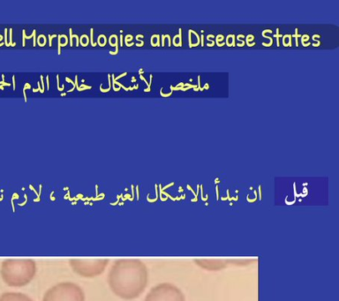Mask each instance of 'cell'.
Returning a JSON list of instances; mask_svg holds the SVG:
<instances>
[{"label":"cell","instance_id":"6da1fadb","mask_svg":"<svg viewBox=\"0 0 339 301\" xmlns=\"http://www.w3.org/2000/svg\"><path fill=\"white\" fill-rule=\"evenodd\" d=\"M107 280L114 295L124 301H132L148 287L149 268L141 260H116L109 270Z\"/></svg>","mask_w":339,"mask_h":301},{"label":"cell","instance_id":"7a4b0ae2","mask_svg":"<svg viewBox=\"0 0 339 301\" xmlns=\"http://www.w3.org/2000/svg\"><path fill=\"white\" fill-rule=\"evenodd\" d=\"M38 266L33 259L4 260L0 266V277L9 287L27 286L37 276Z\"/></svg>","mask_w":339,"mask_h":301},{"label":"cell","instance_id":"3957f363","mask_svg":"<svg viewBox=\"0 0 339 301\" xmlns=\"http://www.w3.org/2000/svg\"><path fill=\"white\" fill-rule=\"evenodd\" d=\"M42 301H86L83 289L74 282H60L49 288Z\"/></svg>","mask_w":339,"mask_h":301},{"label":"cell","instance_id":"277c9868","mask_svg":"<svg viewBox=\"0 0 339 301\" xmlns=\"http://www.w3.org/2000/svg\"><path fill=\"white\" fill-rule=\"evenodd\" d=\"M108 259H72L69 261L72 270L81 278H94L103 275L108 267Z\"/></svg>","mask_w":339,"mask_h":301},{"label":"cell","instance_id":"5b68a950","mask_svg":"<svg viewBox=\"0 0 339 301\" xmlns=\"http://www.w3.org/2000/svg\"><path fill=\"white\" fill-rule=\"evenodd\" d=\"M144 301H186L182 291L170 282H161L151 289Z\"/></svg>","mask_w":339,"mask_h":301},{"label":"cell","instance_id":"8992f818","mask_svg":"<svg viewBox=\"0 0 339 301\" xmlns=\"http://www.w3.org/2000/svg\"><path fill=\"white\" fill-rule=\"evenodd\" d=\"M0 301H35L22 292H6L0 295Z\"/></svg>","mask_w":339,"mask_h":301},{"label":"cell","instance_id":"52a82bcc","mask_svg":"<svg viewBox=\"0 0 339 301\" xmlns=\"http://www.w3.org/2000/svg\"><path fill=\"white\" fill-rule=\"evenodd\" d=\"M197 264H199L200 267H202L203 268H206V269H220L222 268H225L227 263V262L226 261H223V260H199V261H195Z\"/></svg>","mask_w":339,"mask_h":301},{"label":"cell","instance_id":"ba28073f","mask_svg":"<svg viewBox=\"0 0 339 301\" xmlns=\"http://www.w3.org/2000/svg\"><path fill=\"white\" fill-rule=\"evenodd\" d=\"M165 38L168 39V42H169V47L171 45V39H170V35H163L162 36V42H161V45L164 47L165 46Z\"/></svg>","mask_w":339,"mask_h":301},{"label":"cell","instance_id":"9c48e42d","mask_svg":"<svg viewBox=\"0 0 339 301\" xmlns=\"http://www.w3.org/2000/svg\"><path fill=\"white\" fill-rule=\"evenodd\" d=\"M90 43L91 45L94 47L96 45V43L94 42V28H91L90 29Z\"/></svg>","mask_w":339,"mask_h":301},{"label":"cell","instance_id":"30bf717a","mask_svg":"<svg viewBox=\"0 0 339 301\" xmlns=\"http://www.w3.org/2000/svg\"><path fill=\"white\" fill-rule=\"evenodd\" d=\"M301 43L302 45L303 44H305V43H306V42L310 39V37L307 35V34H305V35H302L301 36Z\"/></svg>","mask_w":339,"mask_h":301},{"label":"cell","instance_id":"8fae6325","mask_svg":"<svg viewBox=\"0 0 339 301\" xmlns=\"http://www.w3.org/2000/svg\"><path fill=\"white\" fill-rule=\"evenodd\" d=\"M225 39V37L223 36V35H217V37H216V43H217V46L220 44V42L223 41Z\"/></svg>","mask_w":339,"mask_h":301},{"label":"cell","instance_id":"7c38bea8","mask_svg":"<svg viewBox=\"0 0 339 301\" xmlns=\"http://www.w3.org/2000/svg\"><path fill=\"white\" fill-rule=\"evenodd\" d=\"M254 40V35H248L246 38H245V43H250V42H253Z\"/></svg>","mask_w":339,"mask_h":301},{"label":"cell","instance_id":"4fadbf2b","mask_svg":"<svg viewBox=\"0 0 339 301\" xmlns=\"http://www.w3.org/2000/svg\"><path fill=\"white\" fill-rule=\"evenodd\" d=\"M179 46H182V29H179V42H178Z\"/></svg>","mask_w":339,"mask_h":301},{"label":"cell","instance_id":"5bb4252c","mask_svg":"<svg viewBox=\"0 0 339 301\" xmlns=\"http://www.w3.org/2000/svg\"><path fill=\"white\" fill-rule=\"evenodd\" d=\"M61 45V36L59 35V36H58V43H57V53H58V54H60V53H61V50H60Z\"/></svg>","mask_w":339,"mask_h":301},{"label":"cell","instance_id":"9a60e30c","mask_svg":"<svg viewBox=\"0 0 339 301\" xmlns=\"http://www.w3.org/2000/svg\"><path fill=\"white\" fill-rule=\"evenodd\" d=\"M188 42H189V47L192 48V45H193V42H192V33H191V29L188 30Z\"/></svg>","mask_w":339,"mask_h":301},{"label":"cell","instance_id":"2e32d148","mask_svg":"<svg viewBox=\"0 0 339 301\" xmlns=\"http://www.w3.org/2000/svg\"><path fill=\"white\" fill-rule=\"evenodd\" d=\"M56 88L59 91H62V90H64V89H65V88H59V75H56Z\"/></svg>","mask_w":339,"mask_h":301},{"label":"cell","instance_id":"e0dca14e","mask_svg":"<svg viewBox=\"0 0 339 301\" xmlns=\"http://www.w3.org/2000/svg\"><path fill=\"white\" fill-rule=\"evenodd\" d=\"M132 38H133V37H132V35H127V36H126V38H125V42H126V44H127V42L132 41Z\"/></svg>","mask_w":339,"mask_h":301},{"label":"cell","instance_id":"ac0fdd59","mask_svg":"<svg viewBox=\"0 0 339 301\" xmlns=\"http://www.w3.org/2000/svg\"><path fill=\"white\" fill-rule=\"evenodd\" d=\"M160 94L162 95V96H163V97H168V96H170V95L172 94V92L170 91V92L167 93V94H164V93H163V88H162V89L160 90Z\"/></svg>","mask_w":339,"mask_h":301},{"label":"cell","instance_id":"d6986e66","mask_svg":"<svg viewBox=\"0 0 339 301\" xmlns=\"http://www.w3.org/2000/svg\"><path fill=\"white\" fill-rule=\"evenodd\" d=\"M69 34H70V38H69V40H70V45L71 47L73 46V38H74V35H73V30L72 28L69 29Z\"/></svg>","mask_w":339,"mask_h":301},{"label":"cell","instance_id":"ffe728a7","mask_svg":"<svg viewBox=\"0 0 339 301\" xmlns=\"http://www.w3.org/2000/svg\"><path fill=\"white\" fill-rule=\"evenodd\" d=\"M5 44L6 46H9V42L7 40V28L5 29Z\"/></svg>","mask_w":339,"mask_h":301},{"label":"cell","instance_id":"44dd1931","mask_svg":"<svg viewBox=\"0 0 339 301\" xmlns=\"http://www.w3.org/2000/svg\"><path fill=\"white\" fill-rule=\"evenodd\" d=\"M12 33H13V29L12 28H10V37H9V46L11 45H13V41H12V38H13V35H12Z\"/></svg>","mask_w":339,"mask_h":301},{"label":"cell","instance_id":"7402d4cb","mask_svg":"<svg viewBox=\"0 0 339 301\" xmlns=\"http://www.w3.org/2000/svg\"><path fill=\"white\" fill-rule=\"evenodd\" d=\"M56 35H52V36H49V45L50 47H52V39L54 38H56Z\"/></svg>","mask_w":339,"mask_h":301},{"label":"cell","instance_id":"603a6c76","mask_svg":"<svg viewBox=\"0 0 339 301\" xmlns=\"http://www.w3.org/2000/svg\"><path fill=\"white\" fill-rule=\"evenodd\" d=\"M197 88L198 89H199V90H200V91H203V88L201 87V76L200 75L198 76Z\"/></svg>","mask_w":339,"mask_h":301},{"label":"cell","instance_id":"cb8c5ba5","mask_svg":"<svg viewBox=\"0 0 339 301\" xmlns=\"http://www.w3.org/2000/svg\"><path fill=\"white\" fill-rule=\"evenodd\" d=\"M320 36H319V35H317V34H316V35H314L313 37H312V41H314V42H320L319 40L318 41H316V38H320Z\"/></svg>","mask_w":339,"mask_h":301},{"label":"cell","instance_id":"d4e9b609","mask_svg":"<svg viewBox=\"0 0 339 301\" xmlns=\"http://www.w3.org/2000/svg\"><path fill=\"white\" fill-rule=\"evenodd\" d=\"M178 38H179V35H176L174 38H173V41H172V42H173V45L176 46V47H178V43H177V39H178Z\"/></svg>","mask_w":339,"mask_h":301},{"label":"cell","instance_id":"484cf974","mask_svg":"<svg viewBox=\"0 0 339 301\" xmlns=\"http://www.w3.org/2000/svg\"><path fill=\"white\" fill-rule=\"evenodd\" d=\"M155 46H160V37L159 35H156V43Z\"/></svg>","mask_w":339,"mask_h":301},{"label":"cell","instance_id":"4316f807","mask_svg":"<svg viewBox=\"0 0 339 301\" xmlns=\"http://www.w3.org/2000/svg\"><path fill=\"white\" fill-rule=\"evenodd\" d=\"M33 38H34V43L33 45L34 46H36V44H37V38H36V35H37V31L36 30H34L33 31Z\"/></svg>","mask_w":339,"mask_h":301},{"label":"cell","instance_id":"83f0119b","mask_svg":"<svg viewBox=\"0 0 339 301\" xmlns=\"http://www.w3.org/2000/svg\"><path fill=\"white\" fill-rule=\"evenodd\" d=\"M215 38V36H213V35H208V36H207V41H208V42H213V38Z\"/></svg>","mask_w":339,"mask_h":301},{"label":"cell","instance_id":"f1b7e54d","mask_svg":"<svg viewBox=\"0 0 339 301\" xmlns=\"http://www.w3.org/2000/svg\"><path fill=\"white\" fill-rule=\"evenodd\" d=\"M127 75V73H124V74H122V75H120L118 76L117 78H115V81H117V80H118V79H120V78H122V77H124V76H126Z\"/></svg>","mask_w":339,"mask_h":301},{"label":"cell","instance_id":"f546056e","mask_svg":"<svg viewBox=\"0 0 339 301\" xmlns=\"http://www.w3.org/2000/svg\"><path fill=\"white\" fill-rule=\"evenodd\" d=\"M40 78H41V84H42V91L44 92V81H43V77H42V75L40 76Z\"/></svg>","mask_w":339,"mask_h":301},{"label":"cell","instance_id":"4dcf8cb0","mask_svg":"<svg viewBox=\"0 0 339 301\" xmlns=\"http://www.w3.org/2000/svg\"><path fill=\"white\" fill-rule=\"evenodd\" d=\"M22 33H23V37H22V38H23V40H22V45L25 46V39H26V38H27V36H26V32H25V30H23V32H22Z\"/></svg>","mask_w":339,"mask_h":301},{"label":"cell","instance_id":"1f68e13d","mask_svg":"<svg viewBox=\"0 0 339 301\" xmlns=\"http://www.w3.org/2000/svg\"><path fill=\"white\" fill-rule=\"evenodd\" d=\"M29 89H31V85L29 84V83H26V84H25V87H24L23 90H29Z\"/></svg>","mask_w":339,"mask_h":301},{"label":"cell","instance_id":"d6a6232c","mask_svg":"<svg viewBox=\"0 0 339 301\" xmlns=\"http://www.w3.org/2000/svg\"><path fill=\"white\" fill-rule=\"evenodd\" d=\"M75 87L77 88V90H79V89H80V87L78 86V75H75Z\"/></svg>","mask_w":339,"mask_h":301},{"label":"cell","instance_id":"836d02e7","mask_svg":"<svg viewBox=\"0 0 339 301\" xmlns=\"http://www.w3.org/2000/svg\"><path fill=\"white\" fill-rule=\"evenodd\" d=\"M200 38H201V45L202 46H204V36L203 35H202V36H200Z\"/></svg>","mask_w":339,"mask_h":301},{"label":"cell","instance_id":"e575fe53","mask_svg":"<svg viewBox=\"0 0 339 301\" xmlns=\"http://www.w3.org/2000/svg\"><path fill=\"white\" fill-rule=\"evenodd\" d=\"M0 85H2V86H7V87H9V86H11V83H5V81H0Z\"/></svg>","mask_w":339,"mask_h":301},{"label":"cell","instance_id":"d590c367","mask_svg":"<svg viewBox=\"0 0 339 301\" xmlns=\"http://www.w3.org/2000/svg\"><path fill=\"white\" fill-rule=\"evenodd\" d=\"M46 86H47V90H50V82H49V75L46 77Z\"/></svg>","mask_w":339,"mask_h":301},{"label":"cell","instance_id":"8d00e7d4","mask_svg":"<svg viewBox=\"0 0 339 301\" xmlns=\"http://www.w3.org/2000/svg\"><path fill=\"white\" fill-rule=\"evenodd\" d=\"M38 90H39L41 93H44V92L42 91V89H41V83H40V82H38Z\"/></svg>","mask_w":339,"mask_h":301},{"label":"cell","instance_id":"74e56055","mask_svg":"<svg viewBox=\"0 0 339 301\" xmlns=\"http://www.w3.org/2000/svg\"><path fill=\"white\" fill-rule=\"evenodd\" d=\"M203 90H209V84H208V83H207H207H206V84H205V86H204V87H203Z\"/></svg>","mask_w":339,"mask_h":301},{"label":"cell","instance_id":"f35d334b","mask_svg":"<svg viewBox=\"0 0 339 301\" xmlns=\"http://www.w3.org/2000/svg\"><path fill=\"white\" fill-rule=\"evenodd\" d=\"M15 75L13 76V85H14V90H16V86H15Z\"/></svg>","mask_w":339,"mask_h":301},{"label":"cell","instance_id":"ab89813d","mask_svg":"<svg viewBox=\"0 0 339 301\" xmlns=\"http://www.w3.org/2000/svg\"><path fill=\"white\" fill-rule=\"evenodd\" d=\"M312 45H313L314 47H318V46H320V42H316V43H313Z\"/></svg>","mask_w":339,"mask_h":301},{"label":"cell","instance_id":"60d3db41","mask_svg":"<svg viewBox=\"0 0 339 301\" xmlns=\"http://www.w3.org/2000/svg\"><path fill=\"white\" fill-rule=\"evenodd\" d=\"M143 37H144L143 35H141V34H139V35H137L136 38H135V40H138V39H139V38H143Z\"/></svg>","mask_w":339,"mask_h":301},{"label":"cell","instance_id":"b9f144b4","mask_svg":"<svg viewBox=\"0 0 339 301\" xmlns=\"http://www.w3.org/2000/svg\"><path fill=\"white\" fill-rule=\"evenodd\" d=\"M150 80H151V81H150V83H149V88H151V83H152V80H153V75H151V78H150Z\"/></svg>","mask_w":339,"mask_h":301},{"label":"cell","instance_id":"7bdbcfd3","mask_svg":"<svg viewBox=\"0 0 339 301\" xmlns=\"http://www.w3.org/2000/svg\"><path fill=\"white\" fill-rule=\"evenodd\" d=\"M215 45V42H212V43H207V47H213Z\"/></svg>","mask_w":339,"mask_h":301},{"label":"cell","instance_id":"ee69618b","mask_svg":"<svg viewBox=\"0 0 339 301\" xmlns=\"http://www.w3.org/2000/svg\"><path fill=\"white\" fill-rule=\"evenodd\" d=\"M255 45V42H252V43H247V46L248 47H252V46H254Z\"/></svg>","mask_w":339,"mask_h":301},{"label":"cell","instance_id":"f6af8a7d","mask_svg":"<svg viewBox=\"0 0 339 301\" xmlns=\"http://www.w3.org/2000/svg\"><path fill=\"white\" fill-rule=\"evenodd\" d=\"M245 38V36H244V35H239V36H237V39H240V38Z\"/></svg>","mask_w":339,"mask_h":301},{"label":"cell","instance_id":"bcb514c9","mask_svg":"<svg viewBox=\"0 0 339 301\" xmlns=\"http://www.w3.org/2000/svg\"><path fill=\"white\" fill-rule=\"evenodd\" d=\"M120 46H123V36L120 35Z\"/></svg>","mask_w":339,"mask_h":301},{"label":"cell","instance_id":"7dc6e473","mask_svg":"<svg viewBox=\"0 0 339 301\" xmlns=\"http://www.w3.org/2000/svg\"><path fill=\"white\" fill-rule=\"evenodd\" d=\"M144 45V42H141V43H136V46L138 47H141V46H143Z\"/></svg>","mask_w":339,"mask_h":301},{"label":"cell","instance_id":"c3c4849f","mask_svg":"<svg viewBox=\"0 0 339 301\" xmlns=\"http://www.w3.org/2000/svg\"><path fill=\"white\" fill-rule=\"evenodd\" d=\"M311 42H306V43H305V44H303V46H304V47H307V46H309Z\"/></svg>","mask_w":339,"mask_h":301},{"label":"cell","instance_id":"681fc988","mask_svg":"<svg viewBox=\"0 0 339 301\" xmlns=\"http://www.w3.org/2000/svg\"><path fill=\"white\" fill-rule=\"evenodd\" d=\"M237 45H238V46H239V47H243V46H244V45H245V43H238V44H237Z\"/></svg>","mask_w":339,"mask_h":301},{"label":"cell","instance_id":"f907efd6","mask_svg":"<svg viewBox=\"0 0 339 301\" xmlns=\"http://www.w3.org/2000/svg\"><path fill=\"white\" fill-rule=\"evenodd\" d=\"M134 44V42H131V43H127V46H128V47H130V46H132V45H133Z\"/></svg>","mask_w":339,"mask_h":301},{"label":"cell","instance_id":"816d5d0a","mask_svg":"<svg viewBox=\"0 0 339 301\" xmlns=\"http://www.w3.org/2000/svg\"><path fill=\"white\" fill-rule=\"evenodd\" d=\"M138 88H139V84H136L134 87H132L133 90H138Z\"/></svg>","mask_w":339,"mask_h":301},{"label":"cell","instance_id":"f5cc1de1","mask_svg":"<svg viewBox=\"0 0 339 301\" xmlns=\"http://www.w3.org/2000/svg\"><path fill=\"white\" fill-rule=\"evenodd\" d=\"M144 73V71L142 70V69H141V70L139 71V74H140V75H142V74Z\"/></svg>","mask_w":339,"mask_h":301},{"label":"cell","instance_id":"db71d44e","mask_svg":"<svg viewBox=\"0 0 339 301\" xmlns=\"http://www.w3.org/2000/svg\"><path fill=\"white\" fill-rule=\"evenodd\" d=\"M151 88H147L146 90H144V91H145V92H150V91H151Z\"/></svg>","mask_w":339,"mask_h":301},{"label":"cell","instance_id":"11a10c76","mask_svg":"<svg viewBox=\"0 0 339 301\" xmlns=\"http://www.w3.org/2000/svg\"><path fill=\"white\" fill-rule=\"evenodd\" d=\"M136 81V79H135V77H132V82H135Z\"/></svg>","mask_w":339,"mask_h":301},{"label":"cell","instance_id":"9f6ffc18","mask_svg":"<svg viewBox=\"0 0 339 301\" xmlns=\"http://www.w3.org/2000/svg\"><path fill=\"white\" fill-rule=\"evenodd\" d=\"M2 81H5V75H2Z\"/></svg>","mask_w":339,"mask_h":301},{"label":"cell","instance_id":"6f0895ef","mask_svg":"<svg viewBox=\"0 0 339 301\" xmlns=\"http://www.w3.org/2000/svg\"><path fill=\"white\" fill-rule=\"evenodd\" d=\"M38 89H37V90H36V89H33L34 93H36V92H38Z\"/></svg>","mask_w":339,"mask_h":301},{"label":"cell","instance_id":"680465c9","mask_svg":"<svg viewBox=\"0 0 339 301\" xmlns=\"http://www.w3.org/2000/svg\"><path fill=\"white\" fill-rule=\"evenodd\" d=\"M0 90H4V87H3V86H2V85H0Z\"/></svg>","mask_w":339,"mask_h":301},{"label":"cell","instance_id":"91938a15","mask_svg":"<svg viewBox=\"0 0 339 301\" xmlns=\"http://www.w3.org/2000/svg\"><path fill=\"white\" fill-rule=\"evenodd\" d=\"M193 90H194V91H200V90H199V89H198V88H195V89H193Z\"/></svg>","mask_w":339,"mask_h":301},{"label":"cell","instance_id":"94428289","mask_svg":"<svg viewBox=\"0 0 339 301\" xmlns=\"http://www.w3.org/2000/svg\"><path fill=\"white\" fill-rule=\"evenodd\" d=\"M66 93H62L61 95L62 96H64V95H66Z\"/></svg>","mask_w":339,"mask_h":301}]
</instances>
